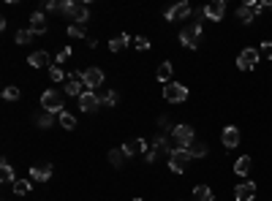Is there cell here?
<instances>
[{"label": "cell", "instance_id": "obj_1", "mask_svg": "<svg viewBox=\"0 0 272 201\" xmlns=\"http://www.w3.org/2000/svg\"><path fill=\"white\" fill-rule=\"evenodd\" d=\"M63 14L71 19V25H85V22L90 19V8H87V3H65Z\"/></svg>", "mask_w": 272, "mask_h": 201}, {"label": "cell", "instance_id": "obj_2", "mask_svg": "<svg viewBox=\"0 0 272 201\" xmlns=\"http://www.w3.org/2000/svg\"><path fill=\"white\" fill-rule=\"evenodd\" d=\"M199 36H201V22H188V25L180 30V43L188 49L199 46Z\"/></svg>", "mask_w": 272, "mask_h": 201}, {"label": "cell", "instance_id": "obj_3", "mask_svg": "<svg viewBox=\"0 0 272 201\" xmlns=\"http://www.w3.org/2000/svg\"><path fill=\"white\" fill-rule=\"evenodd\" d=\"M190 150L188 147H174L172 152H169V168H172L174 174H182L185 171V163L190 161Z\"/></svg>", "mask_w": 272, "mask_h": 201}, {"label": "cell", "instance_id": "obj_4", "mask_svg": "<svg viewBox=\"0 0 272 201\" xmlns=\"http://www.w3.org/2000/svg\"><path fill=\"white\" fill-rule=\"evenodd\" d=\"M163 98H166L169 103H182V101H188V87L180 84V81H169V84L163 87Z\"/></svg>", "mask_w": 272, "mask_h": 201}, {"label": "cell", "instance_id": "obj_5", "mask_svg": "<svg viewBox=\"0 0 272 201\" xmlns=\"http://www.w3.org/2000/svg\"><path fill=\"white\" fill-rule=\"evenodd\" d=\"M41 109L44 112H52V114H63V98H60L57 90H46L41 95Z\"/></svg>", "mask_w": 272, "mask_h": 201}, {"label": "cell", "instance_id": "obj_6", "mask_svg": "<svg viewBox=\"0 0 272 201\" xmlns=\"http://www.w3.org/2000/svg\"><path fill=\"white\" fill-rule=\"evenodd\" d=\"M259 57H261V54L256 52L253 46L242 49V52L237 54V68H239V71H253L256 65H259Z\"/></svg>", "mask_w": 272, "mask_h": 201}, {"label": "cell", "instance_id": "obj_7", "mask_svg": "<svg viewBox=\"0 0 272 201\" xmlns=\"http://www.w3.org/2000/svg\"><path fill=\"white\" fill-rule=\"evenodd\" d=\"M264 11H267L264 3H245V5H239V8H237V19L248 25V22H253L256 16L264 14Z\"/></svg>", "mask_w": 272, "mask_h": 201}, {"label": "cell", "instance_id": "obj_8", "mask_svg": "<svg viewBox=\"0 0 272 201\" xmlns=\"http://www.w3.org/2000/svg\"><path fill=\"white\" fill-rule=\"evenodd\" d=\"M163 152L169 155L172 150H169V141L163 139V136H158V139L152 141L150 147H147V152H144V155H147V163H155V161H158V155H163Z\"/></svg>", "mask_w": 272, "mask_h": 201}, {"label": "cell", "instance_id": "obj_9", "mask_svg": "<svg viewBox=\"0 0 272 201\" xmlns=\"http://www.w3.org/2000/svg\"><path fill=\"white\" fill-rule=\"evenodd\" d=\"M172 136H174V141H177V147H190L193 144V128H190V125H174Z\"/></svg>", "mask_w": 272, "mask_h": 201}, {"label": "cell", "instance_id": "obj_10", "mask_svg": "<svg viewBox=\"0 0 272 201\" xmlns=\"http://www.w3.org/2000/svg\"><path fill=\"white\" fill-rule=\"evenodd\" d=\"M82 84L90 87V90L101 87V84H103V71H101V68H87V71H82Z\"/></svg>", "mask_w": 272, "mask_h": 201}, {"label": "cell", "instance_id": "obj_11", "mask_svg": "<svg viewBox=\"0 0 272 201\" xmlns=\"http://www.w3.org/2000/svg\"><path fill=\"white\" fill-rule=\"evenodd\" d=\"M223 14H226V3H223V0H212V3L204 5V16L212 22H221Z\"/></svg>", "mask_w": 272, "mask_h": 201}, {"label": "cell", "instance_id": "obj_12", "mask_svg": "<svg viewBox=\"0 0 272 201\" xmlns=\"http://www.w3.org/2000/svg\"><path fill=\"white\" fill-rule=\"evenodd\" d=\"M256 199V182H242L234 188V201H253Z\"/></svg>", "mask_w": 272, "mask_h": 201}, {"label": "cell", "instance_id": "obj_13", "mask_svg": "<svg viewBox=\"0 0 272 201\" xmlns=\"http://www.w3.org/2000/svg\"><path fill=\"white\" fill-rule=\"evenodd\" d=\"M98 106H101L98 92L87 90V92H82V95H79V109H82V112H92V109H98Z\"/></svg>", "mask_w": 272, "mask_h": 201}, {"label": "cell", "instance_id": "obj_14", "mask_svg": "<svg viewBox=\"0 0 272 201\" xmlns=\"http://www.w3.org/2000/svg\"><path fill=\"white\" fill-rule=\"evenodd\" d=\"M221 141H223V147H226V150H234V147L239 144V130L234 128V125H226V128H223V133H221Z\"/></svg>", "mask_w": 272, "mask_h": 201}, {"label": "cell", "instance_id": "obj_15", "mask_svg": "<svg viewBox=\"0 0 272 201\" xmlns=\"http://www.w3.org/2000/svg\"><path fill=\"white\" fill-rule=\"evenodd\" d=\"M185 16H190V3H177V5H172V8H166V19L169 22L185 19Z\"/></svg>", "mask_w": 272, "mask_h": 201}, {"label": "cell", "instance_id": "obj_16", "mask_svg": "<svg viewBox=\"0 0 272 201\" xmlns=\"http://www.w3.org/2000/svg\"><path fill=\"white\" fill-rule=\"evenodd\" d=\"M123 152H125V158H134V155H139V152H147V141L144 139H131V141L123 144Z\"/></svg>", "mask_w": 272, "mask_h": 201}, {"label": "cell", "instance_id": "obj_17", "mask_svg": "<svg viewBox=\"0 0 272 201\" xmlns=\"http://www.w3.org/2000/svg\"><path fill=\"white\" fill-rule=\"evenodd\" d=\"M49 177H52V166H49V163H44V166H33V168H30V179H33V182H46Z\"/></svg>", "mask_w": 272, "mask_h": 201}, {"label": "cell", "instance_id": "obj_18", "mask_svg": "<svg viewBox=\"0 0 272 201\" xmlns=\"http://www.w3.org/2000/svg\"><path fill=\"white\" fill-rule=\"evenodd\" d=\"M46 16L41 14V11H36V14L30 16V30H33V36H36V33H46Z\"/></svg>", "mask_w": 272, "mask_h": 201}, {"label": "cell", "instance_id": "obj_19", "mask_svg": "<svg viewBox=\"0 0 272 201\" xmlns=\"http://www.w3.org/2000/svg\"><path fill=\"white\" fill-rule=\"evenodd\" d=\"M128 43H131V38L125 36V33H120V36H114L112 41H109V49H112V52H123Z\"/></svg>", "mask_w": 272, "mask_h": 201}, {"label": "cell", "instance_id": "obj_20", "mask_svg": "<svg viewBox=\"0 0 272 201\" xmlns=\"http://www.w3.org/2000/svg\"><path fill=\"white\" fill-rule=\"evenodd\" d=\"M250 166H253V161H250L248 155L237 158V163H234V174H239V177H245V174L250 171Z\"/></svg>", "mask_w": 272, "mask_h": 201}, {"label": "cell", "instance_id": "obj_21", "mask_svg": "<svg viewBox=\"0 0 272 201\" xmlns=\"http://www.w3.org/2000/svg\"><path fill=\"white\" fill-rule=\"evenodd\" d=\"M27 63H30L33 68H44V65H49V54L46 52H33L30 57H27Z\"/></svg>", "mask_w": 272, "mask_h": 201}, {"label": "cell", "instance_id": "obj_22", "mask_svg": "<svg viewBox=\"0 0 272 201\" xmlns=\"http://www.w3.org/2000/svg\"><path fill=\"white\" fill-rule=\"evenodd\" d=\"M193 201H212V190L207 185H196L193 188Z\"/></svg>", "mask_w": 272, "mask_h": 201}, {"label": "cell", "instance_id": "obj_23", "mask_svg": "<svg viewBox=\"0 0 272 201\" xmlns=\"http://www.w3.org/2000/svg\"><path fill=\"white\" fill-rule=\"evenodd\" d=\"M82 92H87V90H82V81L79 79H68V81H65V95H76V98H79Z\"/></svg>", "mask_w": 272, "mask_h": 201}, {"label": "cell", "instance_id": "obj_24", "mask_svg": "<svg viewBox=\"0 0 272 201\" xmlns=\"http://www.w3.org/2000/svg\"><path fill=\"white\" fill-rule=\"evenodd\" d=\"M30 188H33V179H16V182H14V193L16 196H27V193H30Z\"/></svg>", "mask_w": 272, "mask_h": 201}, {"label": "cell", "instance_id": "obj_25", "mask_svg": "<svg viewBox=\"0 0 272 201\" xmlns=\"http://www.w3.org/2000/svg\"><path fill=\"white\" fill-rule=\"evenodd\" d=\"M0 179H3V182H11V185L16 182V179H14V168L8 166V161L0 163Z\"/></svg>", "mask_w": 272, "mask_h": 201}, {"label": "cell", "instance_id": "obj_26", "mask_svg": "<svg viewBox=\"0 0 272 201\" xmlns=\"http://www.w3.org/2000/svg\"><path fill=\"white\" fill-rule=\"evenodd\" d=\"M98 101H101L103 106H114V103H117V92H114V90H103V92H98Z\"/></svg>", "mask_w": 272, "mask_h": 201}, {"label": "cell", "instance_id": "obj_27", "mask_svg": "<svg viewBox=\"0 0 272 201\" xmlns=\"http://www.w3.org/2000/svg\"><path fill=\"white\" fill-rule=\"evenodd\" d=\"M155 76L163 81V84H169V76H172V63H161V65H158V71H155Z\"/></svg>", "mask_w": 272, "mask_h": 201}, {"label": "cell", "instance_id": "obj_28", "mask_svg": "<svg viewBox=\"0 0 272 201\" xmlns=\"http://www.w3.org/2000/svg\"><path fill=\"white\" fill-rule=\"evenodd\" d=\"M188 150H190V155H193V158H204L207 155V144H204V141H196V139H193V144H190Z\"/></svg>", "mask_w": 272, "mask_h": 201}, {"label": "cell", "instance_id": "obj_29", "mask_svg": "<svg viewBox=\"0 0 272 201\" xmlns=\"http://www.w3.org/2000/svg\"><path fill=\"white\" fill-rule=\"evenodd\" d=\"M60 125H63L65 130H74L76 128V117H74V114H68V112H63V114H60Z\"/></svg>", "mask_w": 272, "mask_h": 201}, {"label": "cell", "instance_id": "obj_30", "mask_svg": "<svg viewBox=\"0 0 272 201\" xmlns=\"http://www.w3.org/2000/svg\"><path fill=\"white\" fill-rule=\"evenodd\" d=\"M36 122L41 125V128H49V125L54 122V114L52 112H41V114H36Z\"/></svg>", "mask_w": 272, "mask_h": 201}, {"label": "cell", "instance_id": "obj_31", "mask_svg": "<svg viewBox=\"0 0 272 201\" xmlns=\"http://www.w3.org/2000/svg\"><path fill=\"white\" fill-rule=\"evenodd\" d=\"M14 41L19 43V46H22V43H30V41H33V30H16Z\"/></svg>", "mask_w": 272, "mask_h": 201}, {"label": "cell", "instance_id": "obj_32", "mask_svg": "<svg viewBox=\"0 0 272 201\" xmlns=\"http://www.w3.org/2000/svg\"><path fill=\"white\" fill-rule=\"evenodd\" d=\"M123 158H125L123 147H120V150H112V152H109V163H112V166H123Z\"/></svg>", "mask_w": 272, "mask_h": 201}, {"label": "cell", "instance_id": "obj_33", "mask_svg": "<svg viewBox=\"0 0 272 201\" xmlns=\"http://www.w3.org/2000/svg\"><path fill=\"white\" fill-rule=\"evenodd\" d=\"M49 79H52V81H63L65 79V71L60 68V65H52V68H49Z\"/></svg>", "mask_w": 272, "mask_h": 201}, {"label": "cell", "instance_id": "obj_34", "mask_svg": "<svg viewBox=\"0 0 272 201\" xmlns=\"http://www.w3.org/2000/svg\"><path fill=\"white\" fill-rule=\"evenodd\" d=\"M68 36L71 38H85V25H68Z\"/></svg>", "mask_w": 272, "mask_h": 201}, {"label": "cell", "instance_id": "obj_35", "mask_svg": "<svg viewBox=\"0 0 272 201\" xmlns=\"http://www.w3.org/2000/svg\"><path fill=\"white\" fill-rule=\"evenodd\" d=\"M259 54H261V57H267V60H272V41H264V43H261V46H259Z\"/></svg>", "mask_w": 272, "mask_h": 201}, {"label": "cell", "instance_id": "obj_36", "mask_svg": "<svg viewBox=\"0 0 272 201\" xmlns=\"http://www.w3.org/2000/svg\"><path fill=\"white\" fill-rule=\"evenodd\" d=\"M3 98H5V101H16V98H19V87H5Z\"/></svg>", "mask_w": 272, "mask_h": 201}, {"label": "cell", "instance_id": "obj_37", "mask_svg": "<svg viewBox=\"0 0 272 201\" xmlns=\"http://www.w3.org/2000/svg\"><path fill=\"white\" fill-rule=\"evenodd\" d=\"M134 46L139 49V52H144V49H150V41H147L144 36H139V38H134Z\"/></svg>", "mask_w": 272, "mask_h": 201}, {"label": "cell", "instance_id": "obj_38", "mask_svg": "<svg viewBox=\"0 0 272 201\" xmlns=\"http://www.w3.org/2000/svg\"><path fill=\"white\" fill-rule=\"evenodd\" d=\"M68 57H71V49H68V46H63V49L57 52V57H54V60H57V65H60V63H65Z\"/></svg>", "mask_w": 272, "mask_h": 201}, {"label": "cell", "instance_id": "obj_39", "mask_svg": "<svg viewBox=\"0 0 272 201\" xmlns=\"http://www.w3.org/2000/svg\"><path fill=\"white\" fill-rule=\"evenodd\" d=\"M264 8H270V11H272V0H267V3H264Z\"/></svg>", "mask_w": 272, "mask_h": 201}, {"label": "cell", "instance_id": "obj_40", "mask_svg": "<svg viewBox=\"0 0 272 201\" xmlns=\"http://www.w3.org/2000/svg\"><path fill=\"white\" fill-rule=\"evenodd\" d=\"M134 201H141V199H134Z\"/></svg>", "mask_w": 272, "mask_h": 201}]
</instances>
